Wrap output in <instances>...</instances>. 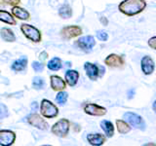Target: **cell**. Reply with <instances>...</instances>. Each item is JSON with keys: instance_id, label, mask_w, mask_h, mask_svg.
I'll use <instances>...</instances> for the list:
<instances>
[{"instance_id": "6", "label": "cell", "mask_w": 156, "mask_h": 146, "mask_svg": "<svg viewBox=\"0 0 156 146\" xmlns=\"http://www.w3.org/2000/svg\"><path fill=\"white\" fill-rule=\"evenodd\" d=\"M27 121L29 125H31L34 128L41 130H46L48 129V123L44 120L41 116L36 113H32L27 117Z\"/></svg>"}, {"instance_id": "15", "label": "cell", "mask_w": 156, "mask_h": 146, "mask_svg": "<svg viewBox=\"0 0 156 146\" xmlns=\"http://www.w3.org/2000/svg\"><path fill=\"white\" fill-rule=\"evenodd\" d=\"M87 141L90 145L100 146L105 142V137L101 134H89L87 135Z\"/></svg>"}, {"instance_id": "32", "label": "cell", "mask_w": 156, "mask_h": 146, "mask_svg": "<svg viewBox=\"0 0 156 146\" xmlns=\"http://www.w3.org/2000/svg\"><path fill=\"white\" fill-rule=\"evenodd\" d=\"M104 72H105V68L102 66H99V76L101 77L104 75Z\"/></svg>"}, {"instance_id": "26", "label": "cell", "mask_w": 156, "mask_h": 146, "mask_svg": "<svg viewBox=\"0 0 156 146\" xmlns=\"http://www.w3.org/2000/svg\"><path fill=\"white\" fill-rule=\"evenodd\" d=\"M44 85H45V83H44L43 78L37 77V76L33 78V80H32V86H33L34 89H36V90L43 89Z\"/></svg>"}, {"instance_id": "12", "label": "cell", "mask_w": 156, "mask_h": 146, "mask_svg": "<svg viewBox=\"0 0 156 146\" xmlns=\"http://www.w3.org/2000/svg\"><path fill=\"white\" fill-rule=\"evenodd\" d=\"M141 70L144 73L145 75H150L154 72L155 64L153 60L149 56H144L141 58Z\"/></svg>"}, {"instance_id": "5", "label": "cell", "mask_w": 156, "mask_h": 146, "mask_svg": "<svg viewBox=\"0 0 156 146\" xmlns=\"http://www.w3.org/2000/svg\"><path fill=\"white\" fill-rule=\"evenodd\" d=\"M124 119L131 127H134L135 129L140 130H145V123L143 117H140V115L133 113V112H126L124 114Z\"/></svg>"}, {"instance_id": "11", "label": "cell", "mask_w": 156, "mask_h": 146, "mask_svg": "<svg viewBox=\"0 0 156 146\" xmlns=\"http://www.w3.org/2000/svg\"><path fill=\"white\" fill-rule=\"evenodd\" d=\"M105 63L109 67H122L125 64V61L121 56L116 55V54H111L105 57Z\"/></svg>"}, {"instance_id": "3", "label": "cell", "mask_w": 156, "mask_h": 146, "mask_svg": "<svg viewBox=\"0 0 156 146\" xmlns=\"http://www.w3.org/2000/svg\"><path fill=\"white\" fill-rule=\"evenodd\" d=\"M40 113L45 118L52 119L58 115V109L52 101L48 99H42L40 104Z\"/></svg>"}, {"instance_id": "18", "label": "cell", "mask_w": 156, "mask_h": 146, "mask_svg": "<svg viewBox=\"0 0 156 146\" xmlns=\"http://www.w3.org/2000/svg\"><path fill=\"white\" fill-rule=\"evenodd\" d=\"M27 65V57H22L21 58L15 61L12 63L11 68H12V70H14V71L20 72V71H23V70L26 69Z\"/></svg>"}, {"instance_id": "24", "label": "cell", "mask_w": 156, "mask_h": 146, "mask_svg": "<svg viewBox=\"0 0 156 146\" xmlns=\"http://www.w3.org/2000/svg\"><path fill=\"white\" fill-rule=\"evenodd\" d=\"M58 15L62 19H68L72 16V10L71 7L68 4H65L58 10Z\"/></svg>"}, {"instance_id": "30", "label": "cell", "mask_w": 156, "mask_h": 146, "mask_svg": "<svg viewBox=\"0 0 156 146\" xmlns=\"http://www.w3.org/2000/svg\"><path fill=\"white\" fill-rule=\"evenodd\" d=\"M2 2L9 5V6H17L21 3V0H2Z\"/></svg>"}, {"instance_id": "19", "label": "cell", "mask_w": 156, "mask_h": 146, "mask_svg": "<svg viewBox=\"0 0 156 146\" xmlns=\"http://www.w3.org/2000/svg\"><path fill=\"white\" fill-rule=\"evenodd\" d=\"M101 128L104 130L105 134L108 138H111L114 135V126L110 121L104 120L101 122Z\"/></svg>"}, {"instance_id": "1", "label": "cell", "mask_w": 156, "mask_h": 146, "mask_svg": "<svg viewBox=\"0 0 156 146\" xmlns=\"http://www.w3.org/2000/svg\"><path fill=\"white\" fill-rule=\"evenodd\" d=\"M146 7L144 0H123L118 6L119 11L126 16H136L141 13Z\"/></svg>"}, {"instance_id": "31", "label": "cell", "mask_w": 156, "mask_h": 146, "mask_svg": "<svg viewBox=\"0 0 156 146\" xmlns=\"http://www.w3.org/2000/svg\"><path fill=\"white\" fill-rule=\"evenodd\" d=\"M148 46L151 48V49H154L156 48V37L153 36V37H151L149 40H148Z\"/></svg>"}, {"instance_id": "4", "label": "cell", "mask_w": 156, "mask_h": 146, "mask_svg": "<svg viewBox=\"0 0 156 146\" xmlns=\"http://www.w3.org/2000/svg\"><path fill=\"white\" fill-rule=\"evenodd\" d=\"M70 123L67 119H61L52 127V133L58 137H66L69 133Z\"/></svg>"}, {"instance_id": "7", "label": "cell", "mask_w": 156, "mask_h": 146, "mask_svg": "<svg viewBox=\"0 0 156 146\" xmlns=\"http://www.w3.org/2000/svg\"><path fill=\"white\" fill-rule=\"evenodd\" d=\"M16 141V134L10 130H0V145L1 146H11Z\"/></svg>"}, {"instance_id": "13", "label": "cell", "mask_w": 156, "mask_h": 146, "mask_svg": "<svg viewBox=\"0 0 156 146\" xmlns=\"http://www.w3.org/2000/svg\"><path fill=\"white\" fill-rule=\"evenodd\" d=\"M84 69L90 80L96 81L98 79V77H99V66H97L96 64L91 62H85Z\"/></svg>"}, {"instance_id": "20", "label": "cell", "mask_w": 156, "mask_h": 146, "mask_svg": "<svg viewBox=\"0 0 156 146\" xmlns=\"http://www.w3.org/2000/svg\"><path fill=\"white\" fill-rule=\"evenodd\" d=\"M0 36L6 42H15L16 41V36H15L14 32L8 27H3L0 30Z\"/></svg>"}, {"instance_id": "29", "label": "cell", "mask_w": 156, "mask_h": 146, "mask_svg": "<svg viewBox=\"0 0 156 146\" xmlns=\"http://www.w3.org/2000/svg\"><path fill=\"white\" fill-rule=\"evenodd\" d=\"M32 68L35 72H42L44 69V64L39 61H33L32 62Z\"/></svg>"}, {"instance_id": "10", "label": "cell", "mask_w": 156, "mask_h": 146, "mask_svg": "<svg viewBox=\"0 0 156 146\" xmlns=\"http://www.w3.org/2000/svg\"><path fill=\"white\" fill-rule=\"evenodd\" d=\"M84 112L91 116H104L106 114V109L95 103H88L84 107Z\"/></svg>"}, {"instance_id": "17", "label": "cell", "mask_w": 156, "mask_h": 146, "mask_svg": "<svg viewBox=\"0 0 156 146\" xmlns=\"http://www.w3.org/2000/svg\"><path fill=\"white\" fill-rule=\"evenodd\" d=\"M12 14L14 17L18 18L19 19H22V21H27L30 18V14H29L26 9L17 6H13L12 8Z\"/></svg>"}, {"instance_id": "16", "label": "cell", "mask_w": 156, "mask_h": 146, "mask_svg": "<svg viewBox=\"0 0 156 146\" xmlns=\"http://www.w3.org/2000/svg\"><path fill=\"white\" fill-rule=\"evenodd\" d=\"M65 79H66V83L67 85H69L70 87H74L77 84L78 79H79V73H78L76 70L69 69L66 72Z\"/></svg>"}, {"instance_id": "23", "label": "cell", "mask_w": 156, "mask_h": 146, "mask_svg": "<svg viewBox=\"0 0 156 146\" xmlns=\"http://www.w3.org/2000/svg\"><path fill=\"white\" fill-rule=\"evenodd\" d=\"M47 67L52 71H58L62 68V60L60 57H53L47 63Z\"/></svg>"}, {"instance_id": "21", "label": "cell", "mask_w": 156, "mask_h": 146, "mask_svg": "<svg viewBox=\"0 0 156 146\" xmlns=\"http://www.w3.org/2000/svg\"><path fill=\"white\" fill-rule=\"evenodd\" d=\"M0 22L8 23L10 26H15L17 23L16 19L12 15L7 11H4V10H0Z\"/></svg>"}, {"instance_id": "33", "label": "cell", "mask_w": 156, "mask_h": 146, "mask_svg": "<svg viewBox=\"0 0 156 146\" xmlns=\"http://www.w3.org/2000/svg\"><path fill=\"white\" fill-rule=\"evenodd\" d=\"M101 22H102L105 23V26H106L107 24V19H106V18H105V17H102L101 19Z\"/></svg>"}, {"instance_id": "27", "label": "cell", "mask_w": 156, "mask_h": 146, "mask_svg": "<svg viewBox=\"0 0 156 146\" xmlns=\"http://www.w3.org/2000/svg\"><path fill=\"white\" fill-rule=\"evenodd\" d=\"M8 115H9V112H8L7 106L3 103H0V120L6 118V117H8Z\"/></svg>"}, {"instance_id": "2", "label": "cell", "mask_w": 156, "mask_h": 146, "mask_svg": "<svg viewBox=\"0 0 156 146\" xmlns=\"http://www.w3.org/2000/svg\"><path fill=\"white\" fill-rule=\"evenodd\" d=\"M21 30L23 33V35L26 36L28 40H30L34 43L41 42V32L39 29H37L35 26H30L27 23H23L21 26Z\"/></svg>"}, {"instance_id": "22", "label": "cell", "mask_w": 156, "mask_h": 146, "mask_svg": "<svg viewBox=\"0 0 156 146\" xmlns=\"http://www.w3.org/2000/svg\"><path fill=\"white\" fill-rule=\"evenodd\" d=\"M116 127H117V130H118L119 133L122 134H128L131 130V126L124 120H117L116 121Z\"/></svg>"}, {"instance_id": "25", "label": "cell", "mask_w": 156, "mask_h": 146, "mask_svg": "<svg viewBox=\"0 0 156 146\" xmlns=\"http://www.w3.org/2000/svg\"><path fill=\"white\" fill-rule=\"evenodd\" d=\"M68 99V94L66 92H63V91H60L58 92V95L56 96V101L57 103L61 104V105H65Z\"/></svg>"}, {"instance_id": "14", "label": "cell", "mask_w": 156, "mask_h": 146, "mask_svg": "<svg viewBox=\"0 0 156 146\" xmlns=\"http://www.w3.org/2000/svg\"><path fill=\"white\" fill-rule=\"evenodd\" d=\"M51 88L56 92H60V91H63L66 89V84L65 80H62V78H61L60 76L57 75H52L51 78Z\"/></svg>"}, {"instance_id": "8", "label": "cell", "mask_w": 156, "mask_h": 146, "mask_svg": "<svg viewBox=\"0 0 156 146\" xmlns=\"http://www.w3.org/2000/svg\"><path fill=\"white\" fill-rule=\"evenodd\" d=\"M62 36L65 39H72L82 34V28L78 26H68L61 30Z\"/></svg>"}, {"instance_id": "9", "label": "cell", "mask_w": 156, "mask_h": 146, "mask_svg": "<svg viewBox=\"0 0 156 146\" xmlns=\"http://www.w3.org/2000/svg\"><path fill=\"white\" fill-rule=\"evenodd\" d=\"M75 44L81 49V50L88 52V51H91L93 47L96 45V40L93 36L88 35V36H83L79 38Z\"/></svg>"}, {"instance_id": "28", "label": "cell", "mask_w": 156, "mask_h": 146, "mask_svg": "<svg viewBox=\"0 0 156 146\" xmlns=\"http://www.w3.org/2000/svg\"><path fill=\"white\" fill-rule=\"evenodd\" d=\"M97 37L99 40L101 41H107V39H108V34H107L105 30H99L97 31Z\"/></svg>"}]
</instances>
